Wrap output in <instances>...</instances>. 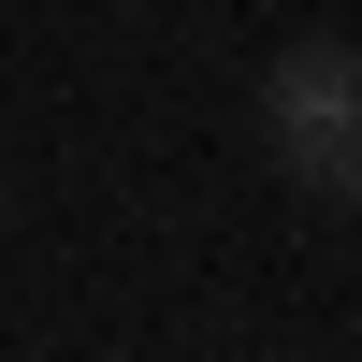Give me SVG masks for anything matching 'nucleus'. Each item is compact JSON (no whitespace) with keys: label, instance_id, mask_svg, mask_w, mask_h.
I'll list each match as a JSON object with an SVG mask.
<instances>
[{"label":"nucleus","instance_id":"f257e3e1","mask_svg":"<svg viewBox=\"0 0 362 362\" xmlns=\"http://www.w3.org/2000/svg\"><path fill=\"white\" fill-rule=\"evenodd\" d=\"M261 131H276V160L319 203H362V58L348 44H290L261 73Z\"/></svg>","mask_w":362,"mask_h":362}]
</instances>
